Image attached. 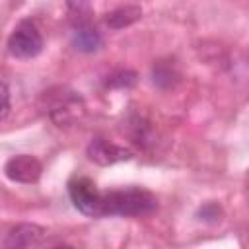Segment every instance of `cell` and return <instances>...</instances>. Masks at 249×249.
<instances>
[{"mask_svg": "<svg viewBox=\"0 0 249 249\" xmlns=\"http://www.w3.org/2000/svg\"><path fill=\"white\" fill-rule=\"evenodd\" d=\"M68 195L74 206L86 214V216H103L101 210V191L95 187V183L88 177H76L68 183Z\"/></svg>", "mask_w": 249, "mask_h": 249, "instance_id": "obj_3", "label": "cell"}, {"mask_svg": "<svg viewBox=\"0 0 249 249\" xmlns=\"http://www.w3.org/2000/svg\"><path fill=\"white\" fill-rule=\"evenodd\" d=\"M43 49V37L35 23L21 21L8 39V51L10 54L18 58H31L37 56Z\"/></svg>", "mask_w": 249, "mask_h": 249, "instance_id": "obj_4", "label": "cell"}, {"mask_svg": "<svg viewBox=\"0 0 249 249\" xmlns=\"http://www.w3.org/2000/svg\"><path fill=\"white\" fill-rule=\"evenodd\" d=\"M136 82V74L132 70H119L113 76H109L107 86L109 88H130Z\"/></svg>", "mask_w": 249, "mask_h": 249, "instance_id": "obj_11", "label": "cell"}, {"mask_svg": "<svg viewBox=\"0 0 249 249\" xmlns=\"http://www.w3.org/2000/svg\"><path fill=\"white\" fill-rule=\"evenodd\" d=\"M4 173L10 181L29 185V183L39 181V177L43 173V165L37 158L29 156V154H19V156H14L6 161Z\"/></svg>", "mask_w": 249, "mask_h": 249, "instance_id": "obj_5", "label": "cell"}, {"mask_svg": "<svg viewBox=\"0 0 249 249\" xmlns=\"http://www.w3.org/2000/svg\"><path fill=\"white\" fill-rule=\"evenodd\" d=\"M177 80H179V74L169 60H158L152 66V82L158 88H161V89L171 88V86H175Z\"/></svg>", "mask_w": 249, "mask_h": 249, "instance_id": "obj_10", "label": "cell"}, {"mask_svg": "<svg viewBox=\"0 0 249 249\" xmlns=\"http://www.w3.org/2000/svg\"><path fill=\"white\" fill-rule=\"evenodd\" d=\"M10 113V89L4 82H0V121Z\"/></svg>", "mask_w": 249, "mask_h": 249, "instance_id": "obj_13", "label": "cell"}, {"mask_svg": "<svg viewBox=\"0 0 249 249\" xmlns=\"http://www.w3.org/2000/svg\"><path fill=\"white\" fill-rule=\"evenodd\" d=\"M43 99H45V113H49V117L58 126L74 124L84 115V101L76 91L56 88V89L45 91Z\"/></svg>", "mask_w": 249, "mask_h": 249, "instance_id": "obj_2", "label": "cell"}, {"mask_svg": "<svg viewBox=\"0 0 249 249\" xmlns=\"http://www.w3.org/2000/svg\"><path fill=\"white\" fill-rule=\"evenodd\" d=\"M196 216H198V220H202V222H210V224H214V222H220L222 208H220L216 202H206L204 206L198 208Z\"/></svg>", "mask_w": 249, "mask_h": 249, "instance_id": "obj_12", "label": "cell"}, {"mask_svg": "<svg viewBox=\"0 0 249 249\" xmlns=\"http://www.w3.org/2000/svg\"><path fill=\"white\" fill-rule=\"evenodd\" d=\"M66 4L72 12H78V14L88 8V0H66Z\"/></svg>", "mask_w": 249, "mask_h": 249, "instance_id": "obj_14", "label": "cell"}, {"mask_svg": "<svg viewBox=\"0 0 249 249\" xmlns=\"http://www.w3.org/2000/svg\"><path fill=\"white\" fill-rule=\"evenodd\" d=\"M140 18H142V8L130 4V6H121V8L113 10V12H109L107 18H105V23L111 29H123V27L132 25Z\"/></svg>", "mask_w": 249, "mask_h": 249, "instance_id": "obj_9", "label": "cell"}, {"mask_svg": "<svg viewBox=\"0 0 249 249\" xmlns=\"http://www.w3.org/2000/svg\"><path fill=\"white\" fill-rule=\"evenodd\" d=\"M72 45H74V49L80 51V53H93V51H97L99 45H101V33H99L93 25L82 23V25H78V27L74 29V33H72Z\"/></svg>", "mask_w": 249, "mask_h": 249, "instance_id": "obj_8", "label": "cell"}, {"mask_svg": "<svg viewBox=\"0 0 249 249\" xmlns=\"http://www.w3.org/2000/svg\"><path fill=\"white\" fill-rule=\"evenodd\" d=\"M156 196L140 187H126L101 195L103 216H142L156 210Z\"/></svg>", "mask_w": 249, "mask_h": 249, "instance_id": "obj_1", "label": "cell"}, {"mask_svg": "<svg viewBox=\"0 0 249 249\" xmlns=\"http://www.w3.org/2000/svg\"><path fill=\"white\" fill-rule=\"evenodd\" d=\"M47 230L37 226V224H19L12 228L6 233L4 247L19 249V247H39L47 243Z\"/></svg>", "mask_w": 249, "mask_h": 249, "instance_id": "obj_7", "label": "cell"}, {"mask_svg": "<svg viewBox=\"0 0 249 249\" xmlns=\"http://www.w3.org/2000/svg\"><path fill=\"white\" fill-rule=\"evenodd\" d=\"M88 158L97 165H113L117 161H126L132 158V152L124 146H117L105 138H93L86 150Z\"/></svg>", "mask_w": 249, "mask_h": 249, "instance_id": "obj_6", "label": "cell"}]
</instances>
